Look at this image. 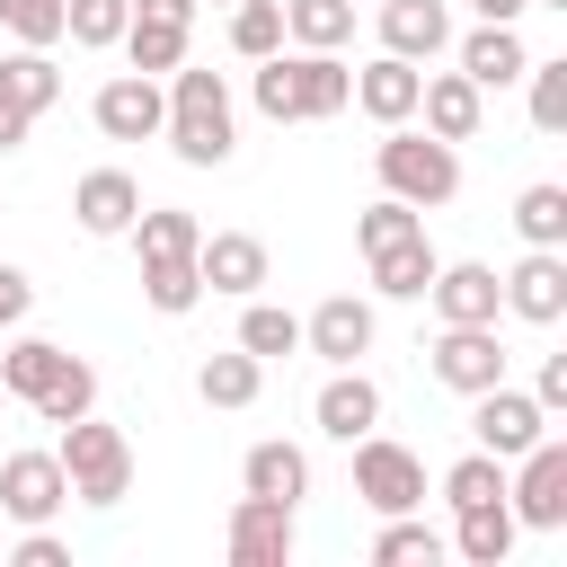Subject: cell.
<instances>
[{
	"mask_svg": "<svg viewBox=\"0 0 567 567\" xmlns=\"http://www.w3.org/2000/svg\"><path fill=\"white\" fill-rule=\"evenodd\" d=\"M159 133H168V151H177L186 168H221L230 142H239V133H230V89H221V71H186V62H177V71H168V124H159Z\"/></svg>",
	"mask_w": 567,
	"mask_h": 567,
	"instance_id": "6da1fadb",
	"label": "cell"
},
{
	"mask_svg": "<svg viewBox=\"0 0 567 567\" xmlns=\"http://www.w3.org/2000/svg\"><path fill=\"white\" fill-rule=\"evenodd\" d=\"M372 168H381V195H399L416 213H434V204L461 195V151L434 142V133H408V124H390V142L372 151Z\"/></svg>",
	"mask_w": 567,
	"mask_h": 567,
	"instance_id": "7a4b0ae2",
	"label": "cell"
},
{
	"mask_svg": "<svg viewBox=\"0 0 567 567\" xmlns=\"http://www.w3.org/2000/svg\"><path fill=\"white\" fill-rule=\"evenodd\" d=\"M53 461H62V478H71L80 505H124V487H133V443L115 425H97V408L62 425V452Z\"/></svg>",
	"mask_w": 567,
	"mask_h": 567,
	"instance_id": "3957f363",
	"label": "cell"
},
{
	"mask_svg": "<svg viewBox=\"0 0 567 567\" xmlns=\"http://www.w3.org/2000/svg\"><path fill=\"white\" fill-rule=\"evenodd\" d=\"M354 496L372 514H416L425 505V461L390 434H354Z\"/></svg>",
	"mask_w": 567,
	"mask_h": 567,
	"instance_id": "277c9868",
	"label": "cell"
},
{
	"mask_svg": "<svg viewBox=\"0 0 567 567\" xmlns=\"http://www.w3.org/2000/svg\"><path fill=\"white\" fill-rule=\"evenodd\" d=\"M523 470L505 478V505H514V523H532V532H558L567 523V443L558 434H540L532 452H514Z\"/></svg>",
	"mask_w": 567,
	"mask_h": 567,
	"instance_id": "5b68a950",
	"label": "cell"
},
{
	"mask_svg": "<svg viewBox=\"0 0 567 567\" xmlns=\"http://www.w3.org/2000/svg\"><path fill=\"white\" fill-rule=\"evenodd\" d=\"M470 434H478V452L514 461V452H532V443L549 434V408H540L532 390H505V381H487V390H478V408H470Z\"/></svg>",
	"mask_w": 567,
	"mask_h": 567,
	"instance_id": "8992f818",
	"label": "cell"
},
{
	"mask_svg": "<svg viewBox=\"0 0 567 567\" xmlns=\"http://www.w3.org/2000/svg\"><path fill=\"white\" fill-rule=\"evenodd\" d=\"M53 97H62V71H53V53H44V44L9 53V62H0V151H18V142H27V124H35Z\"/></svg>",
	"mask_w": 567,
	"mask_h": 567,
	"instance_id": "52a82bcc",
	"label": "cell"
},
{
	"mask_svg": "<svg viewBox=\"0 0 567 567\" xmlns=\"http://www.w3.org/2000/svg\"><path fill=\"white\" fill-rule=\"evenodd\" d=\"M89 115H97L106 142H151V133L168 124V89H159L151 71H124V80H106V89L89 97Z\"/></svg>",
	"mask_w": 567,
	"mask_h": 567,
	"instance_id": "ba28073f",
	"label": "cell"
},
{
	"mask_svg": "<svg viewBox=\"0 0 567 567\" xmlns=\"http://www.w3.org/2000/svg\"><path fill=\"white\" fill-rule=\"evenodd\" d=\"M425 363H434V381L461 390V399H478L487 381H505V346H496V328H452V319H443V337L425 346Z\"/></svg>",
	"mask_w": 567,
	"mask_h": 567,
	"instance_id": "9c48e42d",
	"label": "cell"
},
{
	"mask_svg": "<svg viewBox=\"0 0 567 567\" xmlns=\"http://www.w3.org/2000/svg\"><path fill=\"white\" fill-rule=\"evenodd\" d=\"M62 505H71V478H62L53 452H9L0 461V514L9 523H53Z\"/></svg>",
	"mask_w": 567,
	"mask_h": 567,
	"instance_id": "30bf717a",
	"label": "cell"
},
{
	"mask_svg": "<svg viewBox=\"0 0 567 567\" xmlns=\"http://www.w3.org/2000/svg\"><path fill=\"white\" fill-rule=\"evenodd\" d=\"M416 115H425L434 142H470V133L487 124V89H478L470 71H425V80H416Z\"/></svg>",
	"mask_w": 567,
	"mask_h": 567,
	"instance_id": "8fae6325",
	"label": "cell"
},
{
	"mask_svg": "<svg viewBox=\"0 0 567 567\" xmlns=\"http://www.w3.org/2000/svg\"><path fill=\"white\" fill-rule=\"evenodd\" d=\"M505 284V310L514 319H532V328H558L567 319V257L558 248H532L514 275H496Z\"/></svg>",
	"mask_w": 567,
	"mask_h": 567,
	"instance_id": "7c38bea8",
	"label": "cell"
},
{
	"mask_svg": "<svg viewBox=\"0 0 567 567\" xmlns=\"http://www.w3.org/2000/svg\"><path fill=\"white\" fill-rule=\"evenodd\" d=\"M425 301H434L452 328H496V310H505V284H496V266H434Z\"/></svg>",
	"mask_w": 567,
	"mask_h": 567,
	"instance_id": "4fadbf2b",
	"label": "cell"
},
{
	"mask_svg": "<svg viewBox=\"0 0 567 567\" xmlns=\"http://www.w3.org/2000/svg\"><path fill=\"white\" fill-rule=\"evenodd\" d=\"M301 346H310L319 363H354V354H372V301H354V292H328V301L301 319Z\"/></svg>",
	"mask_w": 567,
	"mask_h": 567,
	"instance_id": "5bb4252c",
	"label": "cell"
},
{
	"mask_svg": "<svg viewBox=\"0 0 567 567\" xmlns=\"http://www.w3.org/2000/svg\"><path fill=\"white\" fill-rule=\"evenodd\" d=\"M230 558H239V567H284V558H292V505L239 496V505H230Z\"/></svg>",
	"mask_w": 567,
	"mask_h": 567,
	"instance_id": "9a60e30c",
	"label": "cell"
},
{
	"mask_svg": "<svg viewBox=\"0 0 567 567\" xmlns=\"http://www.w3.org/2000/svg\"><path fill=\"white\" fill-rule=\"evenodd\" d=\"M195 275H204V292H257L266 284V239H248V230H213V239H195Z\"/></svg>",
	"mask_w": 567,
	"mask_h": 567,
	"instance_id": "2e32d148",
	"label": "cell"
},
{
	"mask_svg": "<svg viewBox=\"0 0 567 567\" xmlns=\"http://www.w3.org/2000/svg\"><path fill=\"white\" fill-rule=\"evenodd\" d=\"M310 416H319V434H337V443H354V434H372L381 425V390L354 372V363H337L328 381H319V399H310Z\"/></svg>",
	"mask_w": 567,
	"mask_h": 567,
	"instance_id": "e0dca14e",
	"label": "cell"
},
{
	"mask_svg": "<svg viewBox=\"0 0 567 567\" xmlns=\"http://www.w3.org/2000/svg\"><path fill=\"white\" fill-rule=\"evenodd\" d=\"M443 44H452V9H443V0H381V53L434 62Z\"/></svg>",
	"mask_w": 567,
	"mask_h": 567,
	"instance_id": "ac0fdd59",
	"label": "cell"
},
{
	"mask_svg": "<svg viewBox=\"0 0 567 567\" xmlns=\"http://www.w3.org/2000/svg\"><path fill=\"white\" fill-rule=\"evenodd\" d=\"M71 213H80V230H89V239H115V230H133L142 186H133L124 168H89V177L71 186Z\"/></svg>",
	"mask_w": 567,
	"mask_h": 567,
	"instance_id": "d6986e66",
	"label": "cell"
},
{
	"mask_svg": "<svg viewBox=\"0 0 567 567\" xmlns=\"http://www.w3.org/2000/svg\"><path fill=\"white\" fill-rule=\"evenodd\" d=\"M416 80H425L416 62L381 53V62H363V71H354V106H363L372 124H408V115H416Z\"/></svg>",
	"mask_w": 567,
	"mask_h": 567,
	"instance_id": "ffe728a7",
	"label": "cell"
},
{
	"mask_svg": "<svg viewBox=\"0 0 567 567\" xmlns=\"http://www.w3.org/2000/svg\"><path fill=\"white\" fill-rule=\"evenodd\" d=\"M523 62H532V53H523V35H514V27H496V18H478V27L461 35V71H470L478 89H514V80H523Z\"/></svg>",
	"mask_w": 567,
	"mask_h": 567,
	"instance_id": "44dd1931",
	"label": "cell"
},
{
	"mask_svg": "<svg viewBox=\"0 0 567 567\" xmlns=\"http://www.w3.org/2000/svg\"><path fill=\"white\" fill-rule=\"evenodd\" d=\"M239 487H248V496H275V505H301V496H310V461H301V443H248Z\"/></svg>",
	"mask_w": 567,
	"mask_h": 567,
	"instance_id": "7402d4cb",
	"label": "cell"
},
{
	"mask_svg": "<svg viewBox=\"0 0 567 567\" xmlns=\"http://www.w3.org/2000/svg\"><path fill=\"white\" fill-rule=\"evenodd\" d=\"M434 239L416 230V239H390V248H372V292H390V301H425V284H434Z\"/></svg>",
	"mask_w": 567,
	"mask_h": 567,
	"instance_id": "603a6c76",
	"label": "cell"
},
{
	"mask_svg": "<svg viewBox=\"0 0 567 567\" xmlns=\"http://www.w3.org/2000/svg\"><path fill=\"white\" fill-rule=\"evenodd\" d=\"M514 532H523V523H514V505L496 496V505H461V523H452V540H443V549H461L470 567H505Z\"/></svg>",
	"mask_w": 567,
	"mask_h": 567,
	"instance_id": "cb8c5ba5",
	"label": "cell"
},
{
	"mask_svg": "<svg viewBox=\"0 0 567 567\" xmlns=\"http://www.w3.org/2000/svg\"><path fill=\"white\" fill-rule=\"evenodd\" d=\"M266 390V363L248 354V346H230V354H204V372H195V399L204 408H248Z\"/></svg>",
	"mask_w": 567,
	"mask_h": 567,
	"instance_id": "d4e9b609",
	"label": "cell"
},
{
	"mask_svg": "<svg viewBox=\"0 0 567 567\" xmlns=\"http://www.w3.org/2000/svg\"><path fill=\"white\" fill-rule=\"evenodd\" d=\"M115 44H124V62H133V71H151V80H159V71H177V62H186V18H124V35H115Z\"/></svg>",
	"mask_w": 567,
	"mask_h": 567,
	"instance_id": "484cf974",
	"label": "cell"
},
{
	"mask_svg": "<svg viewBox=\"0 0 567 567\" xmlns=\"http://www.w3.org/2000/svg\"><path fill=\"white\" fill-rule=\"evenodd\" d=\"M284 35L301 53H337L354 35V0H284Z\"/></svg>",
	"mask_w": 567,
	"mask_h": 567,
	"instance_id": "4316f807",
	"label": "cell"
},
{
	"mask_svg": "<svg viewBox=\"0 0 567 567\" xmlns=\"http://www.w3.org/2000/svg\"><path fill=\"white\" fill-rule=\"evenodd\" d=\"M89 408H97V372H89L80 354H62L53 381L35 390V416H44V425H71V416H89Z\"/></svg>",
	"mask_w": 567,
	"mask_h": 567,
	"instance_id": "83f0119b",
	"label": "cell"
},
{
	"mask_svg": "<svg viewBox=\"0 0 567 567\" xmlns=\"http://www.w3.org/2000/svg\"><path fill=\"white\" fill-rule=\"evenodd\" d=\"M354 106V71L337 53H301V124L310 115H346Z\"/></svg>",
	"mask_w": 567,
	"mask_h": 567,
	"instance_id": "f1b7e54d",
	"label": "cell"
},
{
	"mask_svg": "<svg viewBox=\"0 0 567 567\" xmlns=\"http://www.w3.org/2000/svg\"><path fill=\"white\" fill-rule=\"evenodd\" d=\"M514 230H523L532 248H567V186H549V177L523 186V195H514Z\"/></svg>",
	"mask_w": 567,
	"mask_h": 567,
	"instance_id": "f546056e",
	"label": "cell"
},
{
	"mask_svg": "<svg viewBox=\"0 0 567 567\" xmlns=\"http://www.w3.org/2000/svg\"><path fill=\"white\" fill-rule=\"evenodd\" d=\"M195 213H177V204H159V213H133V248H142V266H159V257H195Z\"/></svg>",
	"mask_w": 567,
	"mask_h": 567,
	"instance_id": "4dcf8cb0",
	"label": "cell"
},
{
	"mask_svg": "<svg viewBox=\"0 0 567 567\" xmlns=\"http://www.w3.org/2000/svg\"><path fill=\"white\" fill-rule=\"evenodd\" d=\"M142 301H151L159 319H186V310L204 301V275H195V257H159V266H142Z\"/></svg>",
	"mask_w": 567,
	"mask_h": 567,
	"instance_id": "1f68e13d",
	"label": "cell"
},
{
	"mask_svg": "<svg viewBox=\"0 0 567 567\" xmlns=\"http://www.w3.org/2000/svg\"><path fill=\"white\" fill-rule=\"evenodd\" d=\"M257 115H275V124H301V53H266L257 62Z\"/></svg>",
	"mask_w": 567,
	"mask_h": 567,
	"instance_id": "d6a6232c",
	"label": "cell"
},
{
	"mask_svg": "<svg viewBox=\"0 0 567 567\" xmlns=\"http://www.w3.org/2000/svg\"><path fill=\"white\" fill-rule=\"evenodd\" d=\"M505 496V461L496 452H461L452 470H443V505L461 514V505H496Z\"/></svg>",
	"mask_w": 567,
	"mask_h": 567,
	"instance_id": "836d02e7",
	"label": "cell"
},
{
	"mask_svg": "<svg viewBox=\"0 0 567 567\" xmlns=\"http://www.w3.org/2000/svg\"><path fill=\"white\" fill-rule=\"evenodd\" d=\"M53 363H62V346H53V337H18V346H9V354H0V390H9V399H27V408H35V390H44V381H53Z\"/></svg>",
	"mask_w": 567,
	"mask_h": 567,
	"instance_id": "e575fe53",
	"label": "cell"
},
{
	"mask_svg": "<svg viewBox=\"0 0 567 567\" xmlns=\"http://www.w3.org/2000/svg\"><path fill=\"white\" fill-rule=\"evenodd\" d=\"M124 18H133V0H62V35L80 53H106L124 35Z\"/></svg>",
	"mask_w": 567,
	"mask_h": 567,
	"instance_id": "d590c367",
	"label": "cell"
},
{
	"mask_svg": "<svg viewBox=\"0 0 567 567\" xmlns=\"http://www.w3.org/2000/svg\"><path fill=\"white\" fill-rule=\"evenodd\" d=\"M239 346H248L257 363H275V354H292V346H301V319H292V310H275V301H248V310H239Z\"/></svg>",
	"mask_w": 567,
	"mask_h": 567,
	"instance_id": "8d00e7d4",
	"label": "cell"
},
{
	"mask_svg": "<svg viewBox=\"0 0 567 567\" xmlns=\"http://www.w3.org/2000/svg\"><path fill=\"white\" fill-rule=\"evenodd\" d=\"M434 558H443V532L408 523V514H390V532L372 540V567H434Z\"/></svg>",
	"mask_w": 567,
	"mask_h": 567,
	"instance_id": "74e56055",
	"label": "cell"
},
{
	"mask_svg": "<svg viewBox=\"0 0 567 567\" xmlns=\"http://www.w3.org/2000/svg\"><path fill=\"white\" fill-rule=\"evenodd\" d=\"M230 44H239L248 62H266V53L284 44V0H230Z\"/></svg>",
	"mask_w": 567,
	"mask_h": 567,
	"instance_id": "f35d334b",
	"label": "cell"
},
{
	"mask_svg": "<svg viewBox=\"0 0 567 567\" xmlns=\"http://www.w3.org/2000/svg\"><path fill=\"white\" fill-rule=\"evenodd\" d=\"M416 230H425V213H416V204H399V195H381L372 213H354V248H363V257H372V248H390V239H416Z\"/></svg>",
	"mask_w": 567,
	"mask_h": 567,
	"instance_id": "ab89813d",
	"label": "cell"
},
{
	"mask_svg": "<svg viewBox=\"0 0 567 567\" xmlns=\"http://www.w3.org/2000/svg\"><path fill=\"white\" fill-rule=\"evenodd\" d=\"M523 80H532V124L567 133V53L558 62H523Z\"/></svg>",
	"mask_w": 567,
	"mask_h": 567,
	"instance_id": "60d3db41",
	"label": "cell"
},
{
	"mask_svg": "<svg viewBox=\"0 0 567 567\" xmlns=\"http://www.w3.org/2000/svg\"><path fill=\"white\" fill-rule=\"evenodd\" d=\"M0 27L18 35V44H62V0H0Z\"/></svg>",
	"mask_w": 567,
	"mask_h": 567,
	"instance_id": "b9f144b4",
	"label": "cell"
},
{
	"mask_svg": "<svg viewBox=\"0 0 567 567\" xmlns=\"http://www.w3.org/2000/svg\"><path fill=\"white\" fill-rule=\"evenodd\" d=\"M0 558H18V567H71V549H62V540H53L44 523H27V540H9Z\"/></svg>",
	"mask_w": 567,
	"mask_h": 567,
	"instance_id": "7bdbcfd3",
	"label": "cell"
},
{
	"mask_svg": "<svg viewBox=\"0 0 567 567\" xmlns=\"http://www.w3.org/2000/svg\"><path fill=\"white\" fill-rule=\"evenodd\" d=\"M532 399H540L549 416L567 408V354H549V363H540V381H532Z\"/></svg>",
	"mask_w": 567,
	"mask_h": 567,
	"instance_id": "ee69618b",
	"label": "cell"
},
{
	"mask_svg": "<svg viewBox=\"0 0 567 567\" xmlns=\"http://www.w3.org/2000/svg\"><path fill=\"white\" fill-rule=\"evenodd\" d=\"M27 301H35V284H27L18 266H0V328H9V319H27Z\"/></svg>",
	"mask_w": 567,
	"mask_h": 567,
	"instance_id": "f6af8a7d",
	"label": "cell"
},
{
	"mask_svg": "<svg viewBox=\"0 0 567 567\" xmlns=\"http://www.w3.org/2000/svg\"><path fill=\"white\" fill-rule=\"evenodd\" d=\"M133 18H195V0H133Z\"/></svg>",
	"mask_w": 567,
	"mask_h": 567,
	"instance_id": "bcb514c9",
	"label": "cell"
},
{
	"mask_svg": "<svg viewBox=\"0 0 567 567\" xmlns=\"http://www.w3.org/2000/svg\"><path fill=\"white\" fill-rule=\"evenodd\" d=\"M470 9H478V18H496V27H514V18L532 9V0H470Z\"/></svg>",
	"mask_w": 567,
	"mask_h": 567,
	"instance_id": "7dc6e473",
	"label": "cell"
},
{
	"mask_svg": "<svg viewBox=\"0 0 567 567\" xmlns=\"http://www.w3.org/2000/svg\"><path fill=\"white\" fill-rule=\"evenodd\" d=\"M532 9H567V0H532Z\"/></svg>",
	"mask_w": 567,
	"mask_h": 567,
	"instance_id": "c3c4849f",
	"label": "cell"
},
{
	"mask_svg": "<svg viewBox=\"0 0 567 567\" xmlns=\"http://www.w3.org/2000/svg\"><path fill=\"white\" fill-rule=\"evenodd\" d=\"M0 549H9V540H0Z\"/></svg>",
	"mask_w": 567,
	"mask_h": 567,
	"instance_id": "681fc988",
	"label": "cell"
}]
</instances>
